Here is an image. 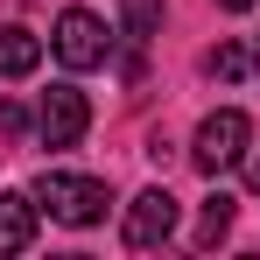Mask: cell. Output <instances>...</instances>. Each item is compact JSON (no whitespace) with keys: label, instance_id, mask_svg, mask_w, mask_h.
Returning <instances> with one entry per match:
<instances>
[{"label":"cell","instance_id":"cell-6","mask_svg":"<svg viewBox=\"0 0 260 260\" xmlns=\"http://www.w3.org/2000/svg\"><path fill=\"white\" fill-rule=\"evenodd\" d=\"M36 211H43V204L21 197V190L0 197V253H28V246H36Z\"/></svg>","mask_w":260,"mask_h":260},{"label":"cell","instance_id":"cell-4","mask_svg":"<svg viewBox=\"0 0 260 260\" xmlns=\"http://www.w3.org/2000/svg\"><path fill=\"white\" fill-rule=\"evenodd\" d=\"M91 127V106L78 85H49L43 91V113H36V134H43V148H78Z\"/></svg>","mask_w":260,"mask_h":260},{"label":"cell","instance_id":"cell-5","mask_svg":"<svg viewBox=\"0 0 260 260\" xmlns=\"http://www.w3.org/2000/svg\"><path fill=\"white\" fill-rule=\"evenodd\" d=\"M169 232H176V197H169V190H141V197L127 204V225H120V239L141 253V246H162Z\"/></svg>","mask_w":260,"mask_h":260},{"label":"cell","instance_id":"cell-2","mask_svg":"<svg viewBox=\"0 0 260 260\" xmlns=\"http://www.w3.org/2000/svg\"><path fill=\"white\" fill-rule=\"evenodd\" d=\"M246 141H253V120H246L239 106H225V113H211V120L197 127V148H190V162H197L204 176H225V169H239Z\"/></svg>","mask_w":260,"mask_h":260},{"label":"cell","instance_id":"cell-7","mask_svg":"<svg viewBox=\"0 0 260 260\" xmlns=\"http://www.w3.org/2000/svg\"><path fill=\"white\" fill-rule=\"evenodd\" d=\"M43 63V43L28 28H0V78H28Z\"/></svg>","mask_w":260,"mask_h":260},{"label":"cell","instance_id":"cell-10","mask_svg":"<svg viewBox=\"0 0 260 260\" xmlns=\"http://www.w3.org/2000/svg\"><path fill=\"white\" fill-rule=\"evenodd\" d=\"M225 232H232V197H225V190H218L211 204H204V225H197V246H218V239H225Z\"/></svg>","mask_w":260,"mask_h":260},{"label":"cell","instance_id":"cell-8","mask_svg":"<svg viewBox=\"0 0 260 260\" xmlns=\"http://www.w3.org/2000/svg\"><path fill=\"white\" fill-rule=\"evenodd\" d=\"M204 71H211L218 85H239V78H246V49L239 43H211L204 49Z\"/></svg>","mask_w":260,"mask_h":260},{"label":"cell","instance_id":"cell-9","mask_svg":"<svg viewBox=\"0 0 260 260\" xmlns=\"http://www.w3.org/2000/svg\"><path fill=\"white\" fill-rule=\"evenodd\" d=\"M120 21H127L134 43H148V36L162 28V0H120Z\"/></svg>","mask_w":260,"mask_h":260},{"label":"cell","instance_id":"cell-12","mask_svg":"<svg viewBox=\"0 0 260 260\" xmlns=\"http://www.w3.org/2000/svg\"><path fill=\"white\" fill-rule=\"evenodd\" d=\"M253 197H260V162H253Z\"/></svg>","mask_w":260,"mask_h":260},{"label":"cell","instance_id":"cell-11","mask_svg":"<svg viewBox=\"0 0 260 260\" xmlns=\"http://www.w3.org/2000/svg\"><path fill=\"white\" fill-rule=\"evenodd\" d=\"M218 7H253V0H218Z\"/></svg>","mask_w":260,"mask_h":260},{"label":"cell","instance_id":"cell-3","mask_svg":"<svg viewBox=\"0 0 260 260\" xmlns=\"http://www.w3.org/2000/svg\"><path fill=\"white\" fill-rule=\"evenodd\" d=\"M106 49H113V36H106V21H99L91 7H63V14H56V56H63L71 71H99Z\"/></svg>","mask_w":260,"mask_h":260},{"label":"cell","instance_id":"cell-1","mask_svg":"<svg viewBox=\"0 0 260 260\" xmlns=\"http://www.w3.org/2000/svg\"><path fill=\"white\" fill-rule=\"evenodd\" d=\"M36 204H43L56 225H99L113 197H106L99 176H63V169H49L43 183H36Z\"/></svg>","mask_w":260,"mask_h":260}]
</instances>
